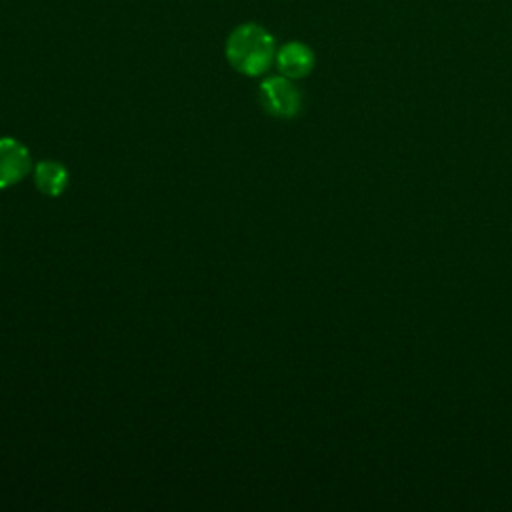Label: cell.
Segmentation results:
<instances>
[{
    "label": "cell",
    "instance_id": "3",
    "mask_svg": "<svg viewBox=\"0 0 512 512\" xmlns=\"http://www.w3.org/2000/svg\"><path fill=\"white\" fill-rule=\"evenodd\" d=\"M30 172V154L14 138H0V188L14 186Z\"/></svg>",
    "mask_w": 512,
    "mask_h": 512
},
{
    "label": "cell",
    "instance_id": "5",
    "mask_svg": "<svg viewBox=\"0 0 512 512\" xmlns=\"http://www.w3.org/2000/svg\"><path fill=\"white\" fill-rule=\"evenodd\" d=\"M34 184L46 196H60L68 186V170L56 160H42L34 168Z\"/></svg>",
    "mask_w": 512,
    "mask_h": 512
},
{
    "label": "cell",
    "instance_id": "1",
    "mask_svg": "<svg viewBox=\"0 0 512 512\" xmlns=\"http://www.w3.org/2000/svg\"><path fill=\"white\" fill-rule=\"evenodd\" d=\"M274 56V38L260 24H240L226 40V60L240 74L260 76Z\"/></svg>",
    "mask_w": 512,
    "mask_h": 512
},
{
    "label": "cell",
    "instance_id": "2",
    "mask_svg": "<svg viewBox=\"0 0 512 512\" xmlns=\"http://www.w3.org/2000/svg\"><path fill=\"white\" fill-rule=\"evenodd\" d=\"M258 98L270 116L292 118L300 112V92L286 76H270L258 88Z\"/></svg>",
    "mask_w": 512,
    "mask_h": 512
},
{
    "label": "cell",
    "instance_id": "4",
    "mask_svg": "<svg viewBox=\"0 0 512 512\" xmlns=\"http://www.w3.org/2000/svg\"><path fill=\"white\" fill-rule=\"evenodd\" d=\"M276 66L280 74L290 80L304 78L314 68V52L302 42H286L276 52Z\"/></svg>",
    "mask_w": 512,
    "mask_h": 512
}]
</instances>
